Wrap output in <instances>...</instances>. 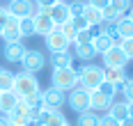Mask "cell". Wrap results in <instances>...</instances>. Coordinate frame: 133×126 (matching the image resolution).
<instances>
[{"label":"cell","instance_id":"obj_3","mask_svg":"<svg viewBox=\"0 0 133 126\" xmlns=\"http://www.w3.org/2000/svg\"><path fill=\"white\" fill-rule=\"evenodd\" d=\"M51 80L55 89H60V92H71V89H76L78 87V73L74 67H66V69H53V76H51Z\"/></svg>","mask_w":133,"mask_h":126},{"label":"cell","instance_id":"obj_2","mask_svg":"<svg viewBox=\"0 0 133 126\" xmlns=\"http://www.w3.org/2000/svg\"><path fill=\"white\" fill-rule=\"evenodd\" d=\"M41 87H39V80L35 73H28V71H18L14 73V94L21 99H28L32 94H39Z\"/></svg>","mask_w":133,"mask_h":126},{"label":"cell","instance_id":"obj_40","mask_svg":"<svg viewBox=\"0 0 133 126\" xmlns=\"http://www.w3.org/2000/svg\"><path fill=\"white\" fill-rule=\"evenodd\" d=\"M7 21H9V14H7V9H5V7H0V32H2V28L7 25Z\"/></svg>","mask_w":133,"mask_h":126},{"label":"cell","instance_id":"obj_20","mask_svg":"<svg viewBox=\"0 0 133 126\" xmlns=\"http://www.w3.org/2000/svg\"><path fill=\"white\" fill-rule=\"evenodd\" d=\"M74 55L78 57L80 62H90V60L96 57V53H94L92 44H74Z\"/></svg>","mask_w":133,"mask_h":126},{"label":"cell","instance_id":"obj_39","mask_svg":"<svg viewBox=\"0 0 133 126\" xmlns=\"http://www.w3.org/2000/svg\"><path fill=\"white\" fill-rule=\"evenodd\" d=\"M87 5H92L96 9H106L108 5H110V0H87Z\"/></svg>","mask_w":133,"mask_h":126},{"label":"cell","instance_id":"obj_35","mask_svg":"<svg viewBox=\"0 0 133 126\" xmlns=\"http://www.w3.org/2000/svg\"><path fill=\"white\" fill-rule=\"evenodd\" d=\"M119 48L124 51V55L129 57V60H133V39H122Z\"/></svg>","mask_w":133,"mask_h":126},{"label":"cell","instance_id":"obj_41","mask_svg":"<svg viewBox=\"0 0 133 126\" xmlns=\"http://www.w3.org/2000/svg\"><path fill=\"white\" fill-rule=\"evenodd\" d=\"M119 126H133V117H126V119H122Z\"/></svg>","mask_w":133,"mask_h":126},{"label":"cell","instance_id":"obj_23","mask_svg":"<svg viewBox=\"0 0 133 126\" xmlns=\"http://www.w3.org/2000/svg\"><path fill=\"white\" fill-rule=\"evenodd\" d=\"M16 101H18V96L14 92H0V112L9 115L14 110V106H16Z\"/></svg>","mask_w":133,"mask_h":126},{"label":"cell","instance_id":"obj_31","mask_svg":"<svg viewBox=\"0 0 133 126\" xmlns=\"http://www.w3.org/2000/svg\"><path fill=\"white\" fill-rule=\"evenodd\" d=\"M12 112H14V115H21V117H28V112H30L28 101L18 96V101H16V106H14V110H12ZM12 112H9V115H12Z\"/></svg>","mask_w":133,"mask_h":126},{"label":"cell","instance_id":"obj_47","mask_svg":"<svg viewBox=\"0 0 133 126\" xmlns=\"http://www.w3.org/2000/svg\"><path fill=\"white\" fill-rule=\"evenodd\" d=\"M131 2H133V0H131Z\"/></svg>","mask_w":133,"mask_h":126},{"label":"cell","instance_id":"obj_36","mask_svg":"<svg viewBox=\"0 0 133 126\" xmlns=\"http://www.w3.org/2000/svg\"><path fill=\"white\" fill-rule=\"evenodd\" d=\"M71 23H74V28H76V30H87V28H90V23L85 21V16H74Z\"/></svg>","mask_w":133,"mask_h":126},{"label":"cell","instance_id":"obj_1","mask_svg":"<svg viewBox=\"0 0 133 126\" xmlns=\"http://www.w3.org/2000/svg\"><path fill=\"white\" fill-rule=\"evenodd\" d=\"M71 67L78 73V87H83V89L94 92V89H99V85L103 83V67H99V64H83V67L71 64Z\"/></svg>","mask_w":133,"mask_h":126},{"label":"cell","instance_id":"obj_33","mask_svg":"<svg viewBox=\"0 0 133 126\" xmlns=\"http://www.w3.org/2000/svg\"><path fill=\"white\" fill-rule=\"evenodd\" d=\"M7 119H9V126H32L30 124V119L28 117H21V115H7Z\"/></svg>","mask_w":133,"mask_h":126},{"label":"cell","instance_id":"obj_8","mask_svg":"<svg viewBox=\"0 0 133 126\" xmlns=\"http://www.w3.org/2000/svg\"><path fill=\"white\" fill-rule=\"evenodd\" d=\"M46 39V48L51 51V53H60V51H69V46H71V41L66 39L64 34L60 32V28H55L51 34H46L44 37Z\"/></svg>","mask_w":133,"mask_h":126},{"label":"cell","instance_id":"obj_26","mask_svg":"<svg viewBox=\"0 0 133 126\" xmlns=\"http://www.w3.org/2000/svg\"><path fill=\"white\" fill-rule=\"evenodd\" d=\"M0 92H14V73L0 69Z\"/></svg>","mask_w":133,"mask_h":126},{"label":"cell","instance_id":"obj_25","mask_svg":"<svg viewBox=\"0 0 133 126\" xmlns=\"http://www.w3.org/2000/svg\"><path fill=\"white\" fill-rule=\"evenodd\" d=\"M18 30H21V37H35V18L32 16H23L18 18Z\"/></svg>","mask_w":133,"mask_h":126},{"label":"cell","instance_id":"obj_42","mask_svg":"<svg viewBox=\"0 0 133 126\" xmlns=\"http://www.w3.org/2000/svg\"><path fill=\"white\" fill-rule=\"evenodd\" d=\"M0 126H9V119H7V115H5V117H0Z\"/></svg>","mask_w":133,"mask_h":126},{"label":"cell","instance_id":"obj_22","mask_svg":"<svg viewBox=\"0 0 133 126\" xmlns=\"http://www.w3.org/2000/svg\"><path fill=\"white\" fill-rule=\"evenodd\" d=\"M108 115L115 117L117 122L126 119V117H129V106H126V101H112L110 108H108Z\"/></svg>","mask_w":133,"mask_h":126},{"label":"cell","instance_id":"obj_44","mask_svg":"<svg viewBox=\"0 0 133 126\" xmlns=\"http://www.w3.org/2000/svg\"><path fill=\"white\" fill-rule=\"evenodd\" d=\"M126 16H129V18H131V21H133V7H131V9H129V14H126Z\"/></svg>","mask_w":133,"mask_h":126},{"label":"cell","instance_id":"obj_21","mask_svg":"<svg viewBox=\"0 0 133 126\" xmlns=\"http://www.w3.org/2000/svg\"><path fill=\"white\" fill-rule=\"evenodd\" d=\"M83 16H85V21L90 23V28L101 25V23H103V9H96V7H92V5H85Z\"/></svg>","mask_w":133,"mask_h":126},{"label":"cell","instance_id":"obj_9","mask_svg":"<svg viewBox=\"0 0 133 126\" xmlns=\"http://www.w3.org/2000/svg\"><path fill=\"white\" fill-rule=\"evenodd\" d=\"M103 67H126V62H129V57L124 55V51L119 48V44H115L110 51L103 53Z\"/></svg>","mask_w":133,"mask_h":126},{"label":"cell","instance_id":"obj_43","mask_svg":"<svg viewBox=\"0 0 133 126\" xmlns=\"http://www.w3.org/2000/svg\"><path fill=\"white\" fill-rule=\"evenodd\" d=\"M126 106H129V117H133V101H126Z\"/></svg>","mask_w":133,"mask_h":126},{"label":"cell","instance_id":"obj_11","mask_svg":"<svg viewBox=\"0 0 133 126\" xmlns=\"http://www.w3.org/2000/svg\"><path fill=\"white\" fill-rule=\"evenodd\" d=\"M25 46L21 41H12V44H5V48H2V55H5V60L7 62H18L21 64V60H23V55H25Z\"/></svg>","mask_w":133,"mask_h":126},{"label":"cell","instance_id":"obj_4","mask_svg":"<svg viewBox=\"0 0 133 126\" xmlns=\"http://www.w3.org/2000/svg\"><path fill=\"white\" fill-rule=\"evenodd\" d=\"M7 14L12 18H23V16H35L39 12V7L32 0H9V5L5 7Z\"/></svg>","mask_w":133,"mask_h":126},{"label":"cell","instance_id":"obj_12","mask_svg":"<svg viewBox=\"0 0 133 126\" xmlns=\"http://www.w3.org/2000/svg\"><path fill=\"white\" fill-rule=\"evenodd\" d=\"M48 16L53 18V23L60 28L62 23H66V21L71 18V14H69V5H66V2H55L53 7L48 9Z\"/></svg>","mask_w":133,"mask_h":126},{"label":"cell","instance_id":"obj_46","mask_svg":"<svg viewBox=\"0 0 133 126\" xmlns=\"http://www.w3.org/2000/svg\"><path fill=\"white\" fill-rule=\"evenodd\" d=\"M55 2H66V0H55Z\"/></svg>","mask_w":133,"mask_h":126},{"label":"cell","instance_id":"obj_45","mask_svg":"<svg viewBox=\"0 0 133 126\" xmlns=\"http://www.w3.org/2000/svg\"><path fill=\"white\" fill-rule=\"evenodd\" d=\"M62 126H71V124H69V122H64V124H62Z\"/></svg>","mask_w":133,"mask_h":126},{"label":"cell","instance_id":"obj_17","mask_svg":"<svg viewBox=\"0 0 133 126\" xmlns=\"http://www.w3.org/2000/svg\"><path fill=\"white\" fill-rule=\"evenodd\" d=\"M66 119L60 110H44L39 117V126H62Z\"/></svg>","mask_w":133,"mask_h":126},{"label":"cell","instance_id":"obj_6","mask_svg":"<svg viewBox=\"0 0 133 126\" xmlns=\"http://www.w3.org/2000/svg\"><path fill=\"white\" fill-rule=\"evenodd\" d=\"M66 103H69V108L74 112H85L90 110V92L87 89H83V87H76V89H71L69 92V96H66Z\"/></svg>","mask_w":133,"mask_h":126},{"label":"cell","instance_id":"obj_10","mask_svg":"<svg viewBox=\"0 0 133 126\" xmlns=\"http://www.w3.org/2000/svg\"><path fill=\"white\" fill-rule=\"evenodd\" d=\"M32 18H35V32H37V34H41V37L51 34V32L57 28V25L53 23V18L48 16V12H41V9H39Z\"/></svg>","mask_w":133,"mask_h":126},{"label":"cell","instance_id":"obj_5","mask_svg":"<svg viewBox=\"0 0 133 126\" xmlns=\"http://www.w3.org/2000/svg\"><path fill=\"white\" fill-rule=\"evenodd\" d=\"M21 67L28 73H37V71H41L46 67V55L41 51H37V48H28L23 60H21Z\"/></svg>","mask_w":133,"mask_h":126},{"label":"cell","instance_id":"obj_38","mask_svg":"<svg viewBox=\"0 0 133 126\" xmlns=\"http://www.w3.org/2000/svg\"><path fill=\"white\" fill-rule=\"evenodd\" d=\"M32 2H35V5L39 7L41 12H48V9H51V7L55 5V0H32Z\"/></svg>","mask_w":133,"mask_h":126},{"label":"cell","instance_id":"obj_37","mask_svg":"<svg viewBox=\"0 0 133 126\" xmlns=\"http://www.w3.org/2000/svg\"><path fill=\"white\" fill-rule=\"evenodd\" d=\"M99 126H119V122H117V119H115V117H110V115H103V117H101V119H99Z\"/></svg>","mask_w":133,"mask_h":126},{"label":"cell","instance_id":"obj_34","mask_svg":"<svg viewBox=\"0 0 133 126\" xmlns=\"http://www.w3.org/2000/svg\"><path fill=\"white\" fill-rule=\"evenodd\" d=\"M74 44H92V30H78V34H76V39Z\"/></svg>","mask_w":133,"mask_h":126},{"label":"cell","instance_id":"obj_29","mask_svg":"<svg viewBox=\"0 0 133 126\" xmlns=\"http://www.w3.org/2000/svg\"><path fill=\"white\" fill-rule=\"evenodd\" d=\"M99 92H101L103 96H108V99H115V94L119 92V87L112 85V83H108V80H103V83L99 85Z\"/></svg>","mask_w":133,"mask_h":126},{"label":"cell","instance_id":"obj_30","mask_svg":"<svg viewBox=\"0 0 133 126\" xmlns=\"http://www.w3.org/2000/svg\"><path fill=\"white\" fill-rule=\"evenodd\" d=\"M69 5V14H71V18L74 16H83V12H85V0H74V2H66Z\"/></svg>","mask_w":133,"mask_h":126},{"label":"cell","instance_id":"obj_15","mask_svg":"<svg viewBox=\"0 0 133 126\" xmlns=\"http://www.w3.org/2000/svg\"><path fill=\"white\" fill-rule=\"evenodd\" d=\"M110 103H112V99L103 96V94H101L99 89L90 92V110H94V112H108Z\"/></svg>","mask_w":133,"mask_h":126},{"label":"cell","instance_id":"obj_18","mask_svg":"<svg viewBox=\"0 0 133 126\" xmlns=\"http://www.w3.org/2000/svg\"><path fill=\"white\" fill-rule=\"evenodd\" d=\"M115 30H117L119 41H122V39H133V21H131L126 14H124L119 21L115 23Z\"/></svg>","mask_w":133,"mask_h":126},{"label":"cell","instance_id":"obj_32","mask_svg":"<svg viewBox=\"0 0 133 126\" xmlns=\"http://www.w3.org/2000/svg\"><path fill=\"white\" fill-rule=\"evenodd\" d=\"M119 92L124 94V99H126V101H133V78H126V80L122 83Z\"/></svg>","mask_w":133,"mask_h":126},{"label":"cell","instance_id":"obj_7","mask_svg":"<svg viewBox=\"0 0 133 126\" xmlns=\"http://www.w3.org/2000/svg\"><path fill=\"white\" fill-rule=\"evenodd\" d=\"M41 103H44L46 110H60L66 103V94L60 92V89H55V87H48V89L41 92Z\"/></svg>","mask_w":133,"mask_h":126},{"label":"cell","instance_id":"obj_24","mask_svg":"<svg viewBox=\"0 0 133 126\" xmlns=\"http://www.w3.org/2000/svg\"><path fill=\"white\" fill-rule=\"evenodd\" d=\"M99 119H101V115L94 110H85L78 115V122L76 126H99Z\"/></svg>","mask_w":133,"mask_h":126},{"label":"cell","instance_id":"obj_27","mask_svg":"<svg viewBox=\"0 0 133 126\" xmlns=\"http://www.w3.org/2000/svg\"><path fill=\"white\" fill-rule=\"evenodd\" d=\"M108 7H110V9H115L117 14L124 16V14L133 7V2H131V0H110V5H108Z\"/></svg>","mask_w":133,"mask_h":126},{"label":"cell","instance_id":"obj_16","mask_svg":"<svg viewBox=\"0 0 133 126\" xmlns=\"http://www.w3.org/2000/svg\"><path fill=\"white\" fill-rule=\"evenodd\" d=\"M92 46H94V53L96 55H103L106 51H110L112 46H115V39L106 34V32H99V34H94L92 37Z\"/></svg>","mask_w":133,"mask_h":126},{"label":"cell","instance_id":"obj_28","mask_svg":"<svg viewBox=\"0 0 133 126\" xmlns=\"http://www.w3.org/2000/svg\"><path fill=\"white\" fill-rule=\"evenodd\" d=\"M60 32H62V34H64V37H66V39H69L71 44H74V39H76V34H78V30L74 28L71 18H69L66 23H62V25H60Z\"/></svg>","mask_w":133,"mask_h":126},{"label":"cell","instance_id":"obj_13","mask_svg":"<svg viewBox=\"0 0 133 126\" xmlns=\"http://www.w3.org/2000/svg\"><path fill=\"white\" fill-rule=\"evenodd\" d=\"M0 37L5 39V44L21 41L23 37H21V30H18V18H12V16H9L7 25H5V28H2V32H0Z\"/></svg>","mask_w":133,"mask_h":126},{"label":"cell","instance_id":"obj_14","mask_svg":"<svg viewBox=\"0 0 133 126\" xmlns=\"http://www.w3.org/2000/svg\"><path fill=\"white\" fill-rule=\"evenodd\" d=\"M126 78H129V76H126V69H124V67H103V80H108V83L122 87V83H124Z\"/></svg>","mask_w":133,"mask_h":126},{"label":"cell","instance_id":"obj_19","mask_svg":"<svg viewBox=\"0 0 133 126\" xmlns=\"http://www.w3.org/2000/svg\"><path fill=\"white\" fill-rule=\"evenodd\" d=\"M51 64L53 69H66L74 64V55L69 51H60V53H51Z\"/></svg>","mask_w":133,"mask_h":126}]
</instances>
